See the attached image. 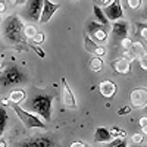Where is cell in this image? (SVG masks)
<instances>
[{"mask_svg":"<svg viewBox=\"0 0 147 147\" xmlns=\"http://www.w3.org/2000/svg\"><path fill=\"white\" fill-rule=\"evenodd\" d=\"M6 122H7V113L3 106H0V134L3 132L5 127H6Z\"/></svg>","mask_w":147,"mask_h":147,"instance_id":"obj_22","label":"cell"},{"mask_svg":"<svg viewBox=\"0 0 147 147\" xmlns=\"http://www.w3.org/2000/svg\"><path fill=\"white\" fill-rule=\"evenodd\" d=\"M60 84H62V102H63V105L66 106V109L75 110L78 107L77 106V99H75V94H74V91L71 90L65 77L60 78Z\"/></svg>","mask_w":147,"mask_h":147,"instance_id":"obj_8","label":"cell"},{"mask_svg":"<svg viewBox=\"0 0 147 147\" xmlns=\"http://www.w3.org/2000/svg\"><path fill=\"white\" fill-rule=\"evenodd\" d=\"M131 52L134 53V56H136L137 59L147 56L146 47H144V44H143L141 41H132V44H131Z\"/></svg>","mask_w":147,"mask_h":147,"instance_id":"obj_18","label":"cell"},{"mask_svg":"<svg viewBox=\"0 0 147 147\" xmlns=\"http://www.w3.org/2000/svg\"><path fill=\"white\" fill-rule=\"evenodd\" d=\"M103 12L106 18L109 19V22H115L124 18V9H122V3L121 0H112L109 6L103 7Z\"/></svg>","mask_w":147,"mask_h":147,"instance_id":"obj_7","label":"cell"},{"mask_svg":"<svg viewBox=\"0 0 147 147\" xmlns=\"http://www.w3.org/2000/svg\"><path fill=\"white\" fill-rule=\"evenodd\" d=\"M0 71H2V59H0Z\"/></svg>","mask_w":147,"mask_h":147,"instance_id":"obj_41","label":"cell"},{"mask_svg":"<svg viewBox=\"0 0 147 147\" xmlns=\"http://www.w3.org/2000/svg\"><path fill=\"white\" fill-rule=\"evenodd\" d=\"M2 103H3V105H10L9 99H3V100H2Z\"/></svg>","mask_w":147,"mask_h":147,"instance_id":"obj_38","label":"cell"},{"mask_svg":"<svg viewBox=\"0 0 147 147\" xmlns=\"http://www.w3.org/2000/svg\"><path fill=\"white\" fill-rule=\"evenodd\" d=\"M71 147H85V146H84V143H81V141H74V143L71 144Z\"/></svg>","mask_w":147,"mask_h":147,"instance_id":"obj_33","label":"cell"},{"mask_svg":"<svg viewBox=\"0 0 147 147\" xmlns=\"http://www.w3.org/2000/svg\"><path fill=\"white\" fill-rule=\"evenodd\" d=\"M7 99H9V102H10V103H13V105H19V103H22L24 100L27 99V93L24 91V90H12Z\"/></svg>","mask_w":147,"mask_h":147,"instance_id":"obj_15","label":"cell"},{"mask_svg":"<svg viewBox=\"0 0 147 147\" xmlns=\"http://www.w3.org/2000/svg\"><path fill=\"white\" fill-rule=\"evenodd\" d=\"M122 57H124L125 60H128V62H132V60H136V59H137L136 56H134V53L129 50V49L124 50V55H122Z\"/></svg>","mask_w":147,"mask_h":147,"instance_id":"obj_27","label":"cell"},{"mask_svg":"<svg viewBox=\"0 0 147 147\" xmlns=\"http://www.w3.org/2000/svg\"><path fill=\"white\" fill-rule=\"evenodd\" d=\"M97 47H99V44H97L88 34H84V49H85V52H87V53H91V55L94 56V55H96V50H97Z\"/></svg>","mask_w":147,"mask_h":147,"instance_id":"obj_17","label":"cell"},{"mask_svg":"<svg viewBox=\"0 0 147 147\" xmlns=\"http://www.w3.org/2000/svg\"><path fill=\"white\" fill-rule=\"evenodd\" d=\"M134 147H137V144H136V146H134Z\"/></svg>","mask_w":147,"mask_h":147,"instance_id":"obj_43","label":"cell"},{"mask_svg":"<svg viewBox=\"0 0 147 147\" xmlns=\"http://www.w3.org/2000/svg\"><path fill=\"white\" fill-rule=\"evenodd\" d=\"M2 22H3V19H2V13H0V25H2Z\"/></svg>","mask_w":147,"mask_h":147,"instance_id":"obj_40","label":"cell"},{"mask_svg":"<svg viewBox=\"0 0 147 147\" xmlns=\"http://www.w3.org/2000/svg\"><path fill=\"white\" fill-rule=\"evenodd\" d=\"M115 147H127V144H125V141H122V143H119V144H116Z\"/></svg>","mask_w":147,"mask_h":147,"instance_id":"obj_37","label":"cell"},{"mask_svg":"<svg viewBox=\"0 0 147 147\" xmlns=\"http://www.w3.org/2000/svg\"><path fill=\"white\" fill-rule=\"evenodd\" d=\"M131 110H132V107H131V106H124L122 109H119V110H118V115H127V113H129V112H131Z\"/></svg>","mask_w":147,"mask_h":147,"instance_id":"obj_31","label":"cell"},{"mask_svg":"<svg viewBox=\"0 0 147 147\" xmlns=\"http://www.w3.org/2000/svg\"><path fill=\"white\" fill-rule=\"evenodd\" d=\"M93 2H94V5L100 6V7H106V6L110 5V2H112V0H93Z\"/></svg>","mask_w":147,"mask_h":147,"instance_id":"obj_29","label":"cell"},{"mask_svg":"<svg viewBox=\"0 0 147 147\" xmlns=\"http://www.w3.org/2000/svg\"><path fill=\"white\" fill-rule=\"evenodd\" d=\"M44 38H46V35L43 34V32H37L34 37H32V38H31V41H32V44H37V46H38V44H43L44 43Z\"/></svg>","mask_w":147,"mask_h":147,"instance_id":"obj_23","label":"cell"},{"mask_svg":"<svg viewBox=\"0 0 147 147\" xmlns=\"http://www.w3.org/2000/svg\"><path fill=\"white\" fill-rule=\"evenodd\" d=\"M129 99H131V105L134 107L144 109L147 106V87L134 88L129 93Z\"/></svg>","mask_w":147,"mask_h":147,"instance_id":"obj_10","label":"cell"},{"mask_svg":"<svg viewBox=\"0 0 147 147\" xmlns=\"http://www.w3.org/2000/svg\"><path fill=\"white\" fill-rule=\"evenodd\" d=\"M41 9H43V0H27L25 5H24L22 13L19 16H22L31 24H37L41 16Z\"/></svg>","mask_w":147,"mask_h":147,"instance_id":"obj_5","label":"cell"},{"mask_svg":"<svg viewBox=\"0 0 147 147\" xmlns=\"http://www.w3.org/2000/svg\"><path fill=\"white\" fill-rule=\"evenodd\" d=\"M6 2H0V13H3V12H6Z\"/></svg>","mask_w":147,"mask_h":147,"instance_id":"obj_32","label":"cell"},{"mask_svg":"<svg viewBox=\"0 0 147 147\" xmlns=\"http://www.w3.org/2000/svg\"><path fill=\"white\" fill-rule=\"evenodd\" d=\"M131 141L134 144H141L144 141V137H143V134L141 132H137V134H132V137H131Z\"/></svg>","mask_w":147,"mask_h":147,"instance_id":"obj_25","label":"cell"},{"mask_svg":"<svg viewBox=\"0 0 147 147\" xmlns=\"http://www.w3.org/2000/svg\"><path fill=\"white\" fill-rule=\"evenodd\" d=\"M127 6L131 10H138L141 7V0H127Z\"/></svg>","mask_w":147,"mask_h":147,"instance_id":"obj_24","label":"cell"},{"mask_svg":"<svg viewBox=\"0 0 147 147\" xmlns=\"http://www.w3.org/2000/svg\"><path fill=\"white\" fill-rule=\"evenodd\" d=\"M24 22L21 19V16L18 13L9 15L3 22H2V31H3V37L9 44H13L16 49H22L28 50V44H27V38L24 37Z\"/></svg>","mask_w":147,"mask_h":147,"instance_id":"obj_1","label":"cell"},{"mask_svg":"<svg viewBox=\"0 0 147 147\" xmlns=\"http://www.w3.org/2000/svg\"><path fill=\"white\" fill-rule=\"evenodd\" d=\"M60 9V3H53L50 0H43V9L38 24H47L53 18V15Z\"/></svg>","mask_w":147,"mask_h":147,"instance_id":"obj_11","label":"cell"},{"mask_svg":"<svg viewBox=\"0 0 147 147\" xmlns=\"http://www.w3.org/2000/svg\"><path fill=\"white\" fill-rule=\"evenodd\" d=\"M9 106L16 112L18 118L24 122V125H25L27 128H46L44 121L40 116H37L35 113H31V112H28V110L22 109V107H19L18 105H13V103H10Z\"/></svg>","mask_w":147,"mask_h":147,"instance_id":"obj_4","label":"cell"},{"mask_svg":"<svg viewBox=\"0 0 147 147\" xmlns=\"http://www.w3.org/2000/svg\"><path fill=\"white\" fill-rule=\"evenodd\" d=\"M138 63H140V66H141L143 71H147V56L140 57V59H138Z\"/></svg>","mask_w":147,"mask_h":147,"instance_id":"obj_30","label":"cell"},{"mask_svg":"<svg viewBox=\"0 0 147 147\" xmlns=\"http://www.w3.org/2000/svg\"><path fill=\"white\" fill-rule=\"evenodd\" d=\"M141 18H143L144 21H147V5L144 6V10H143V15H141Z\"/></svg>","mask_w":147,"mask_h":147,"instance_id":"obj_35","label":"cell"},{"mask_svg":"<svg viewBox=\"0 0 147 147\" xmlns=\"http://www.w3.org/2000/svg\"><path fill=\"white\" fill-rule=\"evenodd\" d=\"M94 138L97 143H109L110 138H112V136H110V132L109 129L100 127V128H97L96 129V134H94Z\"/></svg>","mask_w":147,"mask_h":147,"instance_id":"obj_16","label":"cell"},{"mask_svg":"<svg viewBox=\"0 0 147 147\" xmlns=\"http://www.w3.org/2000/svg\"><path fill=\"white\" fill-rule=\"evenodd\" d=\"M136 35H141L143 38L147 40V25L146 24H141V22L136 24Z\"/></svg>","mask_w":147,"mask_h":147,"instance_id":"obj_21","label":"cell"},{"mask_svg":"<svg viewBox=\"0 0 147 147\" xmlns=\"http://www.w3.org/2000/svg\"><path fill=\"white\" fill-rule=\"evenodd\" d=\"M37 32H38V31H37L35 25H25V27H24V37H25L27 40H31Z\"/></svg>","mask_w":147,"mask_h":147,"instance_id":"obj_20","label":"cell"},{"mask_svg":"<svg viewBox=\"0 0 147 147\" xmlns=\"http://www.w3.org/2000/svg\"><path fill=\"white\" fill-rule=\"evenodd\" d=\"M25 81H27V75L16 65H9L3 71H0V84H2L3 87L22 84Z\"/></svg>","mask_w":147,"mask_h":147,"instance_id":"obj_3","label":"cell"},{"mask_svg":"<svg viewBox=\"0 0 147 147\" xmlns=\"http://www.w3.org/2000/svg\"><path fill=\"white\" fill-rule=\"evenodd\" d=\"M112 25V35H113V43H119L122 38L128 37V32H129V25L128 22L124 21V19H119V21H115V22H110Z\"/></svg>","mask_w":147,"mask_h":147,"instance_id":"obj_9","label":"cell"},{"mask_svg":"<svg viewBox=\"0 0 147 147\" xmlns=\"http://www.w3.org/2000/svg\"><path fill=\"white\" fill-rule=\"evenodd\" d=\"M144 109H146V110H147V106H146V107H144Z\"/></svg>","mask_w":147,"mask_h":147,"instance_id":"obj_42","label":"cell"},{"mask_svg":"<svg viewBox=\"0 0 147 147\" xmlns=\"http://www.w3.org/2000/svg\"><path fill=\"white\" fill-rule=\"evenodd\" d=\"M52 102H53V96L50 94H38L31 99V109L35 113H38L41 119H50L52 115Z\"/></svg>","mask_w":147,"mask_h":147,"instance_id":"obj_2","label":"cell"},{"mask_svg":"<svg viewBox=\"0 0 147 147\" xmlns=\"http://www.w3.org/2000/svg\"><path fill=\"white\" fill-rule=\"evenodd\" d=\"M144 125H147V116H143L140 119V127H144Z\"/></svg>","mask_w":147,"mask_h":147,"instance_id":"obj_34","label":"cell"},{"mask_svg":"<svg viewBox=\"0 0 147 147\" xmlns=\"http://www.w3.org/2000/svg\"><path fill=\"white\" fill-rule=\"evenodd\" d=\"M0 147H6V141L5 140H0Z\"/></svg>","mask_w":147,"mask_h":147,"instance_id":"obj_39","label":"cell"},{"mask_svg":"<svg viewBox=\"0 0 147 147\" xmlns=\"http://www.w3.org/2000/svg\"><path fill=\"white\" fill-rule=\"evenodd\" d=\"M112 68L116 74H121V75H127V74L131 72V62H128V60H125L124 57H121V59H116L113 60L112 63Z\"/></svg>","mask_w":147,"mask_h":147,"instance_id":"obj_13","label":"cell"},{"mask_svg":"<svg viewBox=\"0 0 147 147\" xmlns=\"http://www.w3.org/2000/svg\"><path fill=\"white\" fill-rule=\"evenodd\" d=\"M87 34L94 41H99V43H106L107 38H109L107 28L100 25V24H97V22H88L87 24Z\"/></svg>","mask_w":147,"mask_h":147,"instance_id":"obj_6","label":"cell"},{"mask_svg":"<svg viewBox=\"0 0 147 147\" xmlns=\"http://www.w3.org/2000/svg\"><path fill=\"white\" fill-rule=\"evenodd\" d=\"M93 12H94V18H96L97 24H100V25H103V27L109 28L110 22H109V19H107V18H106V15H105L103 7L97 6V5H93Z\"/></svg>","mask_w":147,"mask_h":147,"instance_id":"obj_14","label":"cell"},{"mask_svg":"<svg viewBox=\"0 0 147 147\" xmlns=\"http://www.w3.org/2000/svg\"><path fill=\"white\" fill-rule=\"evenodd\" d=\"M141 134H144V136H147V125L141 127Z\"/></svg>","mask_w":147,"mask_h":147,"instance_id":"obj_36","label":"cell"},{"mask_svg":"<svg viewBox=\"0 0 147 147\" xmlns=\"http://www.w3.org/2000/svg\"><path fill=\"white\" fill-rule=\"evenodd\" d=\"M103 65H105V62H103V59L100 56H93L91 60H90V69L93 72H100Z\"/></svg>","mask_w":147,"mask_h":147,"instance_id":"obj_19","label":"cell"},{"mask_svg":"<svg viewBox=\"0 0 147 147\" xmlns=\"http://www.w3.org/2000/svg\"><path fill=\"white\" fill-rule=\"evenodd\" d=\"M131 44H132V41H131L129 37H125V38H122V40L119 41V46L124 47V50H127V49H131Z\"/></svg>","mask_w":147,"mask_h":147,"instance_id":"obj_26","label":"cell"},{"mask_svg":"<svg viewBox=\"0 0 147 147\" xmlns=\"http://www.w3.org/2000/svg\"><path fill=\"white\" fill-rule=\"evenodd\" d=\"M99 90H100V94L105 97V99H112L118 91V87H116V84L113 81L105 80L99 84Z\"/></svg>","mask_w":147,"mask_h":147,"instance_id":"obj_12","label":"cell"},{"mask_svg":"<svg viewBox=\"0 0 147 147\" xmlns=\"http://www.w3.org/2000/svg\"><path fill=\"white\" fill-rule=\"evenodd\" d=\"M28 47H31L32 50H34V52H35L37 55H38V56H40L41 59H44V57H46V53L43 52V49H41V47H38V46H37V44H30Z\"/></svg>","mask_w":147,"mask_h":147,"instance_id":"obj_28","label":"cell"}]
</instances>
